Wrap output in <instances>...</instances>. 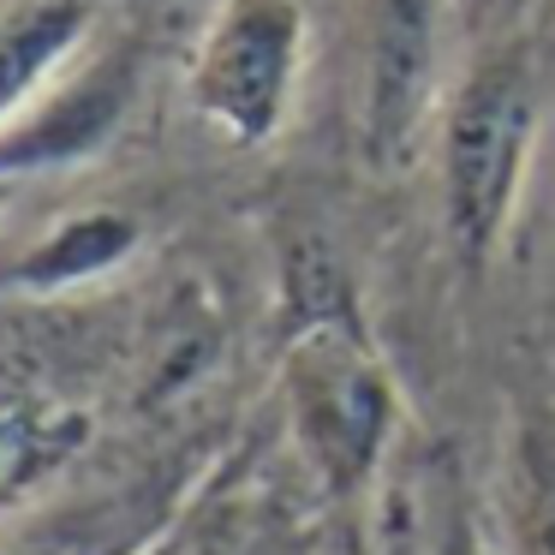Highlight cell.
I'll return each mask as SVG.
<instances>
[{
  "instance_id": "12",
  "label": "cell",
  "mask_w": 555,
  "mask_h": 555,
  "mask_svg": "<svg viewBox=\"0 0 555 555\" xmlns=\"http://www.w3.org/2000/svg\"><path fill=\"white\" fill-rule=\"evenodd\" d=\"M138 555H192V531H173V538L150 543V550H138Z\"/></svg>"
},
{
  "instance_id": "5",
  "label": "cell",
  "mask_w": 555,
  "mask_h": 555,
  "mask_svg": "<svg viewBox=\"0 0 555 555\" xmlns=\"http://www.w3.org/2000/svg\"><path fill=\"white\" fill-rule=\"evenodd\" d=\"M138 96V54L126 49H96L78 54L7 132H0V180L18 173H49L96 156L120 132L126 108Z\"/></svg>"
},
{
  "instance_id": "9",
  "label": "cell",
  "mask_w": 555,
  "mask_h": 555,
  "mask_svg": "<svg viewBox=\"0 0 555 555\" xmlns=\"http://www.w3.org/2000/svg\"><path fill=\"white\" fill-rule=\"evenodd\" d=\"M502 555H555V412H526L502 460Z\"/></svg>"
},
{
  "instance_id": "1",
  "label": "cell",
  "mask_w": 555,
  "mask_h": 555,
  "mask_svg": "<svg viewBox=\"0 0 555 555\" xmlns=\"http://www.w3.org/2000/svg\"><path fill=\"white\" fill-rule=\"evenodd\" d=\"M543 96L519 49L483 54L442 114V233L466 269H483L507 240L526 192Z\"/></svg>"
},
{
  "instance_id": "7",
  "label": "cell",
  "mask_w": 555,
  "mask_h": 555,
  "mask_svg": "<svg viewBox=\"0 0 555 555\" xmlns=\"http://www.w3.org/2000/svg\"><path fill=\"white\" fill-rule=\"evenodd\" d=\"M144 245V228H138L126 209H85V216L49 228L25 257L13 263L7 287L18 293H78L90 281L114 275L120 263H132V251Z\"/></svg>"
},
{
  "instance_id": "13",
  "label": "cell",
  "mask_w": 555,
  "mask_h": 555,
  "mask_svg": "<svg viewBox=\"0 0 555 555\" xmlns=\"http://www.w3.org/2000/svg\"><path fill=\"white\" fill-rule=\"evenodd\" d=\"M0 555H61V550H49V543H25V550H0Z\"/></svg>"
},
{
  "instance_id": "8",
  "label": "cell",
  "mask_w": 555,
  "mask_h": 555,
  "mask_svg": "<svg viewBox=\"0 0 555 555\" xmlns=\"http://www.w3.org/2000/svg\"><path fill=\"white\" fill-rule=\"evenodd\" d=\"M90 442V418L78 406L42 395H0V507L25 502L30 490L66 472Z\"/></svg>"
},
{
  "instance_id": "11",
  "label": "cell",
  "mask_w": 555,
  "mask_h": 555,
  "mask_svg": "<svg viewBox=\"0 0 555 555\" xmlns=\"http://www.w3.org/2000/svg\"><path fill=\"white\" fill-rule=\"evenodd\" d=\"M430 555H502L490 543V531H483V519H478V507L466 502V495H448V507H442V519H436V538H430Z\"/></svg>"
},
{
  "instance_id": "10",
  "label": "cell",
  "mask_w": 555,
  "mask_h": 555,
  "mask_svg": "<svg viewBox=\"0 0 555 555\" xmlns=\"http://www.w3.org/2000/svg\"><path fill=\"white\" fill-rule=\"evenodd\" d=\"M192 555H299V538L275 502L240 495V502H221L204 531H192Z\"/></svg>"
},
{
  "instance_id": "6",
  "label": "cell",
  "mask_w": 555,
  "mask_h": 555,
  "mask_svg": "<svg viewBox=\"0 0 555 555\" xmlns=\"http://www.w3.org/2000/svg\"><path fill=\"white\" fill-rule=\"evenodd\" d=\"M90 0H25L0 13V132L90 49Z\"/></svg>"
},
{
  "instance_id": "14",
  "label": "cell",
  "mask_w": 555,
  "mask_h": 555,
  "mask_svg": "<svg viewBox=\"0 0 555 555\" xmlns=\"http://www.w3.org/2000/svg\"><path fill=\"white\" fill-rule=\"evenodd\" d=\"M7 197H13V180H0V209H7Z\"/></svg>"
},
{
  "instance_id": "4",
  "label": "cell",
  "mask_w": 555,
  "mask_h": 555,
  "mask_svg": "<svg viewBox=\"0 0 555 555\" xmlns=\"http://www.w3.org/2000/svg\"><path fill=\"white\" fill-rule=\"evenodd\" d=\"M448 0H359V138L371 168H400L418 144L442 85Z\"/></svg>"
},
{
  "instance_id": "3",
  "label": "cell",
  "mask_w": 555,
  "mask_h": 555,
  "mask_svg": "<svg viewBox=\"0 0 555 555\" xmlns=\"http://www.w3.org/2000/svg\"><path fill=\"white\" fill-rule=\"evenodd\" d=\"M305 49L311 25L299 0H221L185 66V102L209 132L257 150L287 126Z\"/></svg>"
},
{
  "instance_id": "2",
  "label": "cell",
  "mask_w": 555,
  "mask_h": 555,
  "mask_svg": "<svg viewBox=\"0 0 555 555\" xmlns=\"http://www.w3.org/2000/svg\"><path fill=\"white\" fill-rule=\"evenodd\" d=\"M281 388H287L293 442H299L317 490L328 502L371 490L400 430V395L371 340L359 335V323L347 311L305 317L287 340Z\"/></svg>"
}]
</instances>
